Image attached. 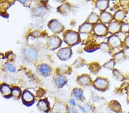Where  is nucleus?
I'll list each match as a JSON object with an SVG mask.
<instances>
[{
	"label": "nucleus",
	"instance_id": "f257e3e1",
	"mask_svg": "<svg viewBox=\"0 0 129 113\" xmlns=\"http://www.w3.org/2000/svg\"><path fill=\"white\" fill-rule=\"evenodd\" d=\"M79 40V36L75 32H68L64 36V41L68 45H72L76 44Z\"/></svg>",
	"mask_w": 129,
	"mask_h": 113
},
{
	"label": "nucleus",
	"instance_id": "f03ea898",
	"mask_svg": "<svg viewBox=\"0 0 129 113\" xmlns=\"http://www.w3.org/2000/svg\"><path fill=\"white\" fill-rule=\"evenodd\" d=\"M93 85L98 90H105L109 86V82L107 79L104 78H98L93 83Z\"/></svg>",
	"mask_w": 129,
	"mask_h": 113
},
{
	"label": "nucleus",
	"instance_id": "7ed1b4c3",
	"mask_svg": "<svg viewBox=\"0 0 129 113\" xmlns=\"http://www.w3.org/2000/svg\"><path fill=\"white\" fill-rule=\"evenodd\" d=\"M108 29L103 24H98L93 28V32L99 36H104L107 34Z\"/></svg>",
	"mask_w": 129,
	"mask_h": 113
},
{
	"label": "nucleus",
	"instance_id": "20e7f679",
	"mask_svg": "<svg viewBox=\"0 0 129 113\" xmlns=\"http://www.w3.org/2000/svg\"><path fill=\"white\" fill-rule=\"evenodd\" d=\"M108 43H109V46H111L112 48H118L121 46L122 42L119 37L113 35V36H110L108 39Z\"/></svg>",
	"mask_w": 129,
	"mask_h": 113
},
{
	"label": "nucleus",
	"instance_id": "39448f33",
	"mask_svg": "<svg viewBox=\"0 0 129 113\" xmlns=\"http://www.w3.org/2000/svg\"><path fill=\"white\" fill-rule=\"evenodd\" d=\"M71 55V50L68 48L60 49L58 52V56L62 60H66L70 57Z\"/></svg>",
	"mask_w": 129,
	"mask_h": 113
},
{
	"label": "nucleus",
	"instance_id": "423d86ee",
	"mask_svg": "<svg viewBox=\"0 0 129 113\" xmlns=\"http://www.w3.org/2000/svg\"><path fill=\"white\" fill-rule=\"evenodd\" d=\"M61 45V40L57 37H52L48 40V46L51 49H55Z\"/></svg>",
	"mask_w": 129,
	"mask_h": 113
},
{
	"label": "nucleus",
	"instance_id": "0eeeda50",
	"mask_svg": "<svg viewBox=\"0 0 129 113\" xmlns=\"http://www.w3.org/2000/svg\"><path fill=\"white\" fill-rule=\"evenodd\" d=\"M121 25L118 22H114L110 25L108 28V31L111 34L117 33L120 31Z\"/></svg>",
	"mask_w": 129,
	"mask_h": 113
},
{
	"label": "nucleus",
	"instance_id": "6e6552de",
	"mask_svg": "<svg viewBox=\"0 0 129 113\" xmlns=\"http://www.w3.org/2000/svg\"><path fill=\"white\" fill-rule=\"evenodd\" d=\"M50 29L54 32H59L62 29L61 25L57 20H52L49 23Z\"/></svg>",
	"mask_w": 129,
	"mask_h": 113
},
{
	"label": "nucleus",
	"instance_id": "1a4fd4ad",
	"mask_svg": "<svg viewBox=\"0 0 129 113\" xmlns=\"http://www.w3.org/2000/svg\"><path fill=\"white\" fill-rule=\"evenodd\" d=\"M112 18H113V17H112L111 14L108 12H103V13H101V21L103 24L110 23L112 20Z\"/></svg>",
	"mask_w": 129,
	"mask_h": 113
},
{
	"label": "nucleus",
	"instance_id": "9d476101",
	"mask_svg": "<svg viewBox=\"0 0 129 113\" xmlns=\"http://www.w3.org/2000/svg\"><path fill=\"white\" fill-rule=\"evenodd\" d=\"M22 100L24 102L30 103L33 102L34 96L30 92L28 91H25L23 94H22Z\"/></svg>",
	"mask_w": 129,
	"mask_h": 113
},
{
	"label": "nucleus",
	"instance_id": "9b49d317",
	"mask_svg": "<svg viewBox=\"0 0 129 113\" xmlns=\"http://www.w3.org/2000/svg\"><path fill=\"white\" fill-rule=\"evenodd\" d=\"M92 29V25L89 23L83 24L79 28V32L82 33H88Z\"/></svg>",
	"mask_w": 129,
	"mask_h": 113
},
{
	"label": "nucleus",
	"instance_id": "f8f14e48",
	"mask_svg": "<svg viewBox=\"0 0 129 113\" xmlns=\"http://www.w3.org/2000/svg\"><path fill=\"white\" fill-rule=\"evenodd\" d=\"M25 55L30 60H35L37 58V53L32 48L27 49L25 51Z\"/></svg>",
	"mask_w": 129,
	"mask_h": 113
},
{
	"label": "nucleus",
	"instance_id": "ddd939ff",
	"mask_svg": "<svg viewBox=\"0 0 129 113\" xmlns=\"http://www.w3.org/2000/svg\"><path fill=\"white\" fill-rule=\"evenodd\" d=\"M79 83L82 85H87L90 83L91 79L89 76L87 75H83L79 77L78 78Z\"/></svg>",
	"mask_w": 129,
	"mask_h": 113
},
{
	"label": "nucleus",
	"instance_id": "4468645a",
	"mask_svg": "<svg viewBox=\"0 0 129 113\" xmlns=\"http://www.w3.org/2000/svg\"><path fill=\"white\" fill-rule=\"evenodd\" d=\"M109 4L108 1H98L96 3V7L101 11H105L109 7Z\"/></svg>",
	"mask_w": 129,
	"mask_h": 113
},
{
	"label": "nucleus",
	"instance_id": "2eb2a0df",
	"mask_svg": "<svg viewBox=\"0 0 129 113\" xmlns=\"http://www.w3.org/2000/svg\"><path fill=\"white\" fill-rule=\"evenodd\" d=\"M39 71L43 75H48L51 72V69L47 65H41L39 67Z\"/></svg>",
	"mask_w": 129,
	"mask_h": 113
},
{
	"label": "nucleus",
	"instance_id": "dca6fc26",
	"mask_svg": "<svg viewBox=\"0 0 129 113\" xmlns=\"http://www.w3.org/2000/svg\"><path fill=\"white\" fill-rule=\"evenodd\" d=\"M98 20H99V16L95 13H91L90 15L88 16V19H87L88 23L91 25L96 24Z\"/></svg>",
	"mask_w": 129,
	"mask_h": 113
},
{
	"label": "nucleus",
	"instance_id": "f3484780",
	"mask_svg": "<svg viewBox=\"0 0 129 113\" xmlns=\"http://www.w3.org/2000/svg\"><path fill=\"white\" fill-rule=\"evenodd\" d=\"M125 16V13H124L123 10H119L115 13V15H114V18H115V19L116 21H122L124 19Z\"/></svg>",
	"mask_w": 129,
	"mask_h": 113
},
{
	"label": "nucleus",
	"instance_id": "a211bd4d",
	"mask_svg": "<svg viewBox=\"0 0 129 113\" xmlns=\"http://www.w3.org/2000/svg\"><path fill=\"white\" fill-rule=\"evenodd\" d=\"M38 107L41 110L43 111H47L48 110V104L47 102L45 100H41L38 103Z\"/></svg>",
	"mask_w": 129,
	"mask_h": 113
},
{
	"label": "nucleus",
	"instance_id": "6ab92c4d",
	"mask_svg": "<svg viewBox=\"0 0 129 113\" xmlns=\"http://www.w3.org/2000/svg\"><path fill=\"white\" fill-rule=\"evenodd\" d=\"M1 90L2 93L5 96H9L12 93V91L9 86L7 85H3L1 86Z\"/></svg>",
	"mask_w": 129,
	"mask_h": 113
},
{
	"label": "nucleus",
	"instance_id": "aec40b11",
	"mask_svg": "<svg viewBox=\"0 0 129 113\" xmlns=\"http://www.w3.org/2000/svg\"><path fill=\"white\" fill-rule=\"evenodd\" d=\"M56 85L59 86V87H61V86H63L64 84L66 83V78L63 77V76L61 75H59L57 76L56 78Z\"/></svg>",
	"mask_w": 129,
	"mask_h": 113
},
{
	"label": "nucleus",
	"instance_id": "412c9836",
	"mask_svg": "<svg viewBox=\"0 0 129 113\" xmlns=\"http://www.w3.org/2000/svg\"><path fill=\"white\" fill-rule=\"evenodd\" d=\"M125 58L124 55L123 54V53L122 52H119L116 54L114 56V61L115 62H119L122 61Z\"/></svg>",
	"mask_w": 129,
	"mask_h": 113
},
{
	"label": "nucleus",
	"instance_id": "4be33fe9",
	"mask_svg": "<svg viewBox=\"0 0 129 113\" xmlns=\"http://www.w3.org/2000/svg\"><path fill=\"white\" fill-rule=\"evenodd\" d=\"M111 108L113 110V111H116V112H118L121 111L120 105L118 102L113 100V102H111Z\"/></svg>",
	"mask_w": 129,
	"mask_h": 113
},
{
	"label": "nucleus",
	"instance_id": "5701e85b",
	"mask_svg": "<svg viewBox=\"0 0 129 113\" xmlns=\"http://www.w3.org/2000/svg\"><path fill=\"white\" fill-rule=\"evenodd\" d=\"M73 94L76 98L78 99H80L82 97L83 91L80 89H75L73 91Z\"/></svg>",
	"mask_w": 129,
	"mask_h": 113
},
{
	"label": "nucleus",
	"instance_id": "b1692460",
	"mask_svg": "<svg viewBox=\"0 0 129 113\" xmlns=\"http://www.w3.org/2000/svg\"><path fill=\"white\" fill-rule=\"evenodd\" d=\"M114 65H115V61L112 59V60H110V61L107 62V63H105V65H104V67H105L106 69L113 70L114 67Z\"/></svg>",
	"mask_w": 129,
	"mask_h": 113
},
{
	"label": "nucleus",
	"instance_id": "393cba45",
	"mask_svg": "<svg viewBox=\"0 0 129 113\" xmlns=\"http://www.w3.org/2000/svg\"><path fill=\"white\" fill-rule=\"evenodd\" d=\"M100 48H101L102 50H103L104 51H106V52H109L110 51V46L107 44L105 42H103L100 45Z\"/></svg>",
	"mask_w": 129,
	"mask_h": 113
},
{
	"label": "nucleus",
	"instance_id": "a878e982",
	"mask_svg": "<svg viewBox=\"0 0 129 113\" xmlns=\"http://www.w3.org/2000/svg\"><path fill=\"white\" fill-rule=\"evenodd\" d=\"M12 95L14 96V97H18V96H20L21 94V90L19 88L14 87L12 90Z\"/></svg>",
	"mask_w": 129,
	"mask_h": 113
},
{
	"label": "nucleus",
	"instance_id": "bb28decb",
	"mask_svg": "<svg viewBox=\"0 0 129 113\" xmlns=\"http://www.w3.org/2000/svg\"><path fill=\"white\" fill-rule=\"evenodd\" d=\"M113 73L116 79L119 80V81H122L123 79V77L122 74H121V73H120L117 70H114L113 71Z\"/></svg>",
	"mask_w": 129,
	"mask_h": 113
},
{
	"label": "nucleus",
	"instance_id": "cd10ccee",
	"mask_svg": "<svg viewBox=\"0 0 129 113\" xmlns=\"http://www.w3.org/2000/svg\"><path fill=\"white\" fill-rule=\"evenodd\" d=\"M120 31L124 32V33H127L129 32V25L127 24H123L121 26V29Z\"/></svg>",
	"mask_w": 129,
	"mask_h": 113
},
{
	"label": "nucleus",
	"instance_id": "c85d7f7f",
	"mask_svg": "<svg viewBox=\"0 0 129 113\" xmlns=\"http://www.w3.org/2000/svg\"><path fill=\"white\" fill-rule=\"evenodd\" d=\"M5 68L10 72H14L16 71V68L12 64H7L5 65Z\"/></svg>",
	"mask_w": 129,
	"mask_h": 113
},
{
	"label": "nucleus",
	"instance_id": "c756f323",
	"mask_svg": "<svg viewBox=\"0 0 129 113\" xmlns=\"http://www.w3.org/2000/svg\"><path fill=\"white\" fill-rule=\"evenodd\" d=\"M123 53L124 57H126V58H129V48H126L124 49L123 51Z\"/></svg>",
	"mask_w": 129,
	"mask_h": 113
},
{
	"label": "nucleus",
	"instance_id": "7c9ffc66",
	"mask_svg": "<svg viewBox=\"0 0 129 113\" xmlns=\"http://www.w3.org/2000/svg\"><path fill=\"white\" fill-rule=\"evenodd\" d=\"M40 14H43L44 12V9H43V8H37V10H36V13H37V14H40Z\"/></svg>",
	"mask_w": 129,
	"mask_h": 113
},
{
	"label": "nucleus",
	"instance_id": "2f4dec72",
	"mask_svg": "<svg viewBox=\"0 0 129 113\" xmlns=\"http://www.w3.org/2000/svg\"><path fill=\"white\" fill-rule=\"evenodd\" d=\"M124 43H125V45L127 46V48H129V36L125 38V40H124Z\"/></svg>",
	"mask_w": 129,
	"mask_h": 113
},
{
	"label": "nucleus",
	"instance_id": "473e14b6",
	"mask_svg": "<svg viewBox=\"0 0 129 113\" xmlns=\"http://www.w3.org/2000/svg\"><path fill=\"white\" fill-rule=\"evenodd\" d=\"M68 112H69V113H77L75 110L73 109V108H70L69 109H68Z\"/></svg>",
	"mask_w": 129,
	"mask_h": 113
},
{
	"label": "nucleus",
	"instance_id": "72a5a7b5",
	"mask_svg": "<svg viewBox=\"0 0 129 113\" xmlns=\"http://www.w3.org/2000/svg\"><path fill=\"white\" fill-rule=\"evenodd\" d=\"M70 102L71 104H72V105L73 106H75L76 103H75V102L74 100H73V99H71V100H70Z\"/></svg>",
	"mask_w": 129,
	"mask_h": 113
},
{
	"label": "nucleus",
	"instance_id": "f704fd0d",
	"mask_svg": "<svg viewBox=\"0 0 129 113\" xmlns=\"http://www.w3.org/2000/svg\"><path fill=\"white\" fill-rule=\"evenodd\" d=\"M79 107H80V109H81V110H82V111H83V112H85V110L84 109V108H82V107H80V106H79Z\"/></svg>",
	"mask_w": 129,
	"mask_h": 113
},
{
	"label": "nucleus",
	"instance_id": "c9c22d12",
	"mask_svg": "<svg viewBox=\"0 0 129 113\" xmlns=\"http://www.w3.org/2000/svg\"><path fill=\"white\" fill-rule=\"evenodd\" d=\"M127 93H128V95H129V86L127 88Z\"/></svg>",
	"mask_w": 129,
	"mask_h": 113
},
{
	"label": "nucleus",
	"instance_id": "e433bc0d",
	"mask_svg": "<svg viewBox=\"0 0 129 113\" xmlns=\"http://www.w3.org/2000/svg\"><path fill=\"white\" fill-rule=\"evenodd\" d=\"M128 33H129V32H128Z\"/></svg>",
	"mask_w": 129,
	"mask_h": 113
}]
</instances>
